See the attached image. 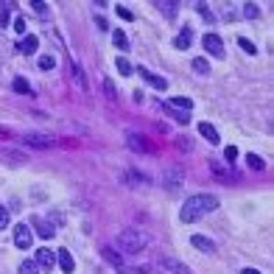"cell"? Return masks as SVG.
I'll return each mask as SVG.
<instances>
[{
    "label": "cell",
    "instance_id": "6da1fadb",
    "mask_svg": "<svg viewBox=\"0 0 274 274\" xmlns=\"http://www.w3.org/2000/svg\"><path fill=\"white\" fill-rule=\"evenodd\" d=\"M213 210H218V199L210 193H196L190 196L188 202L182 205V213H179V218H182L185 224H190V221H199L202 216H207V213H213Z\"/></svg>",
    "mask_w": 274,
    "mask_h": 274
},
{
    "label": "cell",
    "instance_id": "7a4b0ae2",
    "mask_svg": "<svg viewBox=\"0 0 274 274\" xmlns=\"http://www.w3.org/2000/svg\"><path fill=\"white\" fill-rule=\"evenodd\" d=\"M146 246H149V235L140 232V229H123L118 235V249L126 252V255H137V252H143Z\"/></svg>",
    "mask_w": 274,
    "mask_h": 274
},
{
    "label": "cell",
    "instance_id": "3957f363",
    "mask_svg": "<svg viewBox=\"0 0 274 274\" xmlns=\"http://www.w3.org/2000/svg\"><path fill=\"white\" fill-rule=\"evenodd\" d=\"M25 143L34 146V149H53V146H59L56 137L53 135H42V132H28V135H25Z\"/></svg>",
    "mask_w": 274,
    "mask_h": 274
},
{
    "label": "cell",
    "instance_id": "277c9868",
    "mask_svg": "<svg viewBox=\"0 0 274 274\" xmlns=\"http://www.w3.org/2000/svg\"><path fill=\"white\" fill-rule=\"evenodd\" d=\"M34 263H36V269H39V272H51V269L56 266V255H53L51 249H36Z\"/></svg>",
    "mask_w": 274,
    "mask_h": 274
},
{
    "label": "cell",
    "instance_id": "5b68a950",
    "mask_svg": "<svg viewBox=\"0 0 274 274\" xmlns=\"http://www.w3.org/2000/svg\"><path fill=\"white\" fill-rule=\"evenodd\" d=\"M14 246L17 249H28L31 246V227L28 224H17L14 227Z\"/></svg>",
    "mask_w": 274,
    "mask_h": 274
},
{
    "label": "cell",
    "instance_id": "8992f818",
    "mask_svg": "<svg viewBox=\"0 0 274 274\" xmlns=\"http://www.w3.org/2000/svg\"><path fill=\"white\" fill-rule=\"evenodd\" d=\"M179 185H182V171L179 168H168L162 173V188L165 190H179Z\"/></svg>",
    "mask_w": 274,
    "mask_h": 274
},
{
    "label": "cell",
    "instance_id": "52a82bcc",
    "mask_svg": "<svg viewBox=\"0 0 274 274\" xmlns=\"http://www.w3.org/2000/svg\"><path fill=\"white\" fill-rule=\"evenodd\" d=\"M160 269H165L168 274H193L182 260H176V257H162V260H160Z\"/></svg>",
    "mask_w": 274,
    "mask_h": 274
},
{
    "label": "cell",
    "instance_id": "ba28073f",
    "mask_svg": "<svg viewBox=\"0 0 274 274\" xmlns=\"http://www.w3.org/2000/svg\"><path fill=\"white\" fill-rule=\"evenodd\" d=\"M126 146L137 154H146L149 151V143H146V137H140L137 132H126Z\"/></svg>",
    "mask_w": 274,
    "mask_h": 274
},
{
    "label": "cell",
    "instance_id": "9c48e42d",
    "mask_svg": "<svg viewBox=\"0 0 274 274\" xmlns=\"http://www.w3.org/2000/svg\"><path fill=\"white\" fill-rule=\"evenodd\" d=\"M205 51L207 53H213V56H224V42H221V36H216V34H207L205 36Z\"/></svg>",
    "mask_w": 274,
    "mask_h": 274
},
{
    "label": "cell",
    "instance_id": "30bf717a",
    "mask_svg": "<svg viewBox=\"0 0 274 274\" xmlns=\"http://www.w3.org/2000/svg\"><path fill=\"white\" fill-rule=\"evenodd\" d=\"M137 73H140L143 79L149 81L154 90H165V87H168V81L162 79V76H157V73H151V70H146V68H137Z\"/></svg>",
    "mask_w": 274,
    "mask_h": 274
},
{
    "label": "cell",
    "instance_id": "8fae6325",
    "mask_svg": "<svg viewBox=\"0 0 274 274\" xmlns=\"http://www.w3.org/2000/svg\"><path fill=\"white\" fill-rule=\"evenodd\" d=\"M31 224H34V229H36V235H39V238H53V235H56L53 224H48V221H42V218L34 216V221H31Z\"/></svg>",
    "mask_w": 274,
    "mask_h": 274
},
{
    "label": "cell",
    "instance_id": "7c38bea8",
    "mask_svg": "<svg viewBox=\"0 0 274 274\" xmlns=\"http://www.w3.org/2000/svg\"><path fill=\"white\" fill-rule=\"evenodd\" d=\"M190 243H193L196 249H202L205 255H216V243H213L210 238H205V235H193V238H190Z\"/></svg>",
    "mask_w": 274,
    "mask_h": 274
},
{
    "label": "cell",
    "instance_id": "4fadbf2b",
    "mask_svg": "<svg viewBox=\"0 0 274 274\" xmlns=\"http://www.w3.org/2000/svg\"><path fill=\"white\" fill-rule=\"evenodd\" d=\"M53 255H56V263L62 266V272L65 274H70L73 269H76V263H73V257H70L68 249H59V252H53Z\"/></svg>",
    "mask_w": 274,
    "mask_h": 274
},
{
    "label": "cell",
    "instance_id": "5bb4252c",
    "mask_svg": "<svg viewBox=\"0 0 274 274\" xmlns=\"http://www.w3.org/2000/svg\"><path fill=\"white\" fill-rule=\"evenodd\" d=\"M173 45L179 48V51H188V48L193 45V31H190V28H182V31H179V36L173 39Z\"/></svg>",
    "mask_w": 274,
    "mask_h": 274
},
{
    "label": "cell",
    "instance_id": "9a60e30c",
    "mask_svg": "<svg viewBox=\"0 0 274 274\" xmlns=\"http://www.w3.org/2000/svg\"><path fill=\"white\" fill-rule=\"evenodd\" d=\"M101 255H103V260H109V263L115 266V269H120V266H123V257H120V255H118V252L112 249V246H103Z\"/></svg>",
    "mask_w": 274,
    "mask_h": 274
},
{
    "label": "cell",
    "instance_id": "2e32d148",
    "mask_svg": "<svg viewBox=\"0 0 274 274\" xmlns=\"http://www.w3.org/2000/svg\"><path fill=\"white\" fill-rule=\"evenodd\" d=\"M168 106H171V109H185V112H188V109H193V101L185 98V95H176V98L168 101Z\"/></svg>",
    "mask_w": 274,
    "mask_h": 274
},
{
    "label": "cell",
    "instance_id": "e0dca14e",
    "mask_svg": "<svg viewBox=\"0 0 274 274\" xmlns=\"http://www.w3.org/2000/svg\"><path fill=\"white\" fill-rule=\"evenodd\" d=\"M199 135L207 137L210 143H218V140H221V137H218V132H216V126H210V123H199Z\"/></svg>",
    "mask_w": 274,
    "mask_h": 274
},
{
    "label": "cell",
    "instance_id": "ac0fdd59",
    "mask_svg": "<svg viewBox=\"0 0 274 274\" xmlns=\"http://www.w3.org/2000/svg\"><path fill=\"white\" fill-rule=\"evenodd\" d=\"M17 51L20 53H36V36H25L23 42L17 45Z\"/></svg>",
    "mask_w": 274,
    "mask_h": 274
},
{
    "label": "cell",
    "instance_id": "d6986e66",
    "mask_svg": "<svg viewBox=\"0 0 274 274\" xmlns=\"http://www.w3.org/2000/svg\"><path fill=\"white\" fill-rule=\"evenodd\" d=\"M193 70H196V73H202V76H210V62L202 59V56H196L193 59Z\"/></svg>",
    "mask_w": 274,
    "mask_h": 274
},
{
    "label": "cell",
    "instance_id": "ffe728a7",
    "mask_svg": "<svg viewBox=\"0 0 274 274\" xmlns=\"http://www.w3.org/2000/svg\"><path fill=\"white\" fill-rule=\"evenodd\" d=\"M243 17H246V20H257V17H260L257 3H243Z\"/></svg>",
    "mask_w": 274,
    "mask_h": 274
},
{
    "label": "cell",
    "instance_id": "44dd1931",
    "mask_svg": "<svg viewBox=\"0 0 274 274\" xmlns=\"http://www.w3.org/2000/svg\"><path fill=\"white\" fill-rule=\"evenodd\" d=\"M112 42H115V48H118V51H126V48H129V39H126L123 31H115V34H112Z\"/></svg>",
    "mask_w": 274,
    "mask_h": 274
},
{
    "label": "cell",
    "instance_id": "7402d4cb",
    "mask_svg": "<svg viewBox=\"0 0 274 274\" xmlns=\"http://www.w3.org/2000/svg\"><path fill=\"white\" fill-rule=\"evenodd\" d=\"M20 274H39V269H36L34 260H23L20 263Z\"/></svg>",
    "mask_w": 274,
    "mask_h": 274
},
{
    "label": "cell",
    "instance_id": "603a6c76",
    "mask_svg": "<svg viewBox=\"0 0 274 274\" xmlns=\"http://www.w3.org/2000/svg\"><path fill=\"white\" fill-rule=\"evenodd\" d=\"M246 162H249V168H255V171H263V165H266L257 154H249V157H246Z\"/></svg>",
    "mask_w": 274,
    "mask_h": 274
},
{
    "label": "cell",
    "instance_id": "cb8c5ba5",
    "mask_svg": "<svg viewBox=\"0 0 274 274\" xmlns=\"http://www.w3.org/2000/svg\"><path fill=\"white\" fill-rule=\"evenodd\" d=\"M14 90H17V92H25V95H34V92H31V87L25 84V79H14Z\"/></svg>",
    "mask_w": 274,
    "mask_h": 274
},
{
    "label": "cell",
    "instance_id": "d4e9b609",
    "mask_svg": "<svg viewBox=\"0 0 274 274\" xmlns=\"http://www.w3.org/2000/svg\"><path fill=\"white\" fill-rule=\"evenodd\" d=\"M118 272H120V274H149V269H135V266H126V263H123Z\"/></svg>",
    "mask_w": 274,
    "mask_h": 274
},
{
    "label": "cell",
    "instance_id": "484cf974",
    "mask_svg": "<svg viewBox=\"0 0 274 274\" xmlns=\"http://www.w3.org/2000/svg\"><path fill=\"white\" fill-rule=\"evenodd\" d=\"M238 45L243 48V51H246V53H257V48L252 45L249 39H246V36H238Z\"/></svg>",
    "mask_w": 274,
    "mask_h": 274
},
{
    "label": "cell",
    "instance_id": "4316f807",
    "mask_svg": "<svg viewBox=\"0 0 274 274\" xmlns=\"http://www.w3.org/2000/svg\"><path fill=\"white\" fill-rule=\"evenodd\" d=\"M31 9H34L39 17H48V3H42V0H39V3L34 0V3H31Z\"/></svg>",
    "mask_w": 274,
    "mask_h": 274
},
{
    "label": "cell",
    "instance_id": "83f0119b",
    "mask_svg": "<svg viewBox=\"0 0 274 274\" xmlns=\"http://www.w3.org/2000/svg\"><path fill=\"white\" fill-rule=\"evenodd\" d=\"M115 65H118V70H120L123 76H129V73H132V65H129L123 56H118V62H115Z\"/></svg>",
    "mask_w": 274,
    "mask_h": 274
},
{
    "label": "cell",
    "instance_id": "f1b7e54d",
    "mask_svg": "<svg viewBox=\"0 0 274 274\" xmlns=\"http://www.w3.org/2000/svg\"><path fill=\"white\" fill-rule=\"evenodd\" d=\"M9 17H12V6H3V9H0V25H3V28L9 25Z\"/></svg>",
    "mask_w": 274,
    "mask_h": 274
},
{
    "label": "cell",
    "instance_id": "f546056e",
    "mask_svg": "<svg viewBox=\"0 0 274 274\" xmlns=\"http://www.w3.org/2000/svg\"><path fill=\"white\" fill-rule=\"evenodd\" d=\"M53 65H56V59L53 56H39V68L42 70H53Z\"/></svg>",
    "mask_w": 274,
    "mask_h": 274
},
{
    "label": "cell",
    "instance_id": "4dcf8cb0",
    "mask_svg": "<svg viewBox=\"0 0 274 274\" xmlns=\"http://www.w3.org/2000/svg\"><path fill=\"white\" fill-rule=\"evenodd\" d=\"M160 9H162L165 17H173V14H176V3H160Z\"/></svg>",
    "mask_w": 274,
    "mask_h": 274
},
{
    "label": "cell",
    "instance_id": "1f68e13d",
    "mask_svg": "<svg viewBox=\"0 0 274 274\" xmlns=\"http://www.w3.org/2000/svg\"><path fill=\"white\" fill-rule=\"evenodd\" d=\"M73 76H76V84H79L81 90L87 87V79H84V70H79V68H73Z\"/></svg>",
    "mask_w": 274,
    "mask_h": 274
},
{
    "label": "cell",
    "instance_id": "d6a6232c",
    "mask_svg": "<svg viewBox=\"0 0 274 274\" xmlns=\"http://www.w3.org/2000/svg\"><path fill=\"white\" fill-rule=\"evenodd\" d=\"M196 9H199V14H202L205 20H213V12H210V6H207V3H199Z\"/></svg>",
    "mask_w": 274,
    "mask_h": 274
},
{
    "label": "cell",
    "instance_id": "836d02e7",
    "mask_svg": "<svg viewBox=\"0 0 274 274\" xmlns=\"http://www.w3.org/2000/svg\"><path fill=\"white\" fill-rule=\"evenodd\" d=\"M6 227H9V210L0 205V229H6Z\"/></svg>",
    "mask_w": 274,
    "mask_h": 274
},
{
    "label": "cell",
    "instance_id": "e575fe53",
    "mask_svg": "<svg viewBox=\"0 0 274 274\" xmlns=\"http://www.w3.org/2000/svg\"><path fill=\"white\" fill-rule=\"evenodd\" d=\"M224 157H227V162H235V160H238V149H235V146H229V149L224 151Z\"/></svg>",
    "mask_w": 274,
    "mask_h": 274
},
{
    "label": "cell",
    "instance_id": "d590c367",
    "mask_svg": "<svg viewBox=\"0 0 274 274\" xmlns=\"http://www.w3.org/2000/svg\"><path fill=\"white\" fill-rule=\"evenodd\" d=\"M118 17H123V20H135V14L129 12L126 6H118Z\"/></svg>",
    "mask_w": 274,
    "mask_h": 274
},
{
    "label": "cell",
    "instance_id": "8d00e7d4",
    "mask_svg": "<svg viewBox=\"0 0 274 274\" xmlns=\"http://www.w3.org/2000/svg\"><path fill=\"white\" fill-rule=\"evenodd\" d=\"M14 31H17V34H23V31H25V20H23V17H17V20H14Z\"/></svg>",
    "mask_w": 274,
    "mask_h": 274
},
{
    "label": "cell",
    "instance_id": "74e56055",
    "mask_svg": "<svg viewBox=\"0 0 274 274\" xmlns=\"http://www.w3.org/2000/svg\"><path fill=\"white\" fill-rule=\"evenodd\" d=\"M103 87H106V92H109V98H115V87H112V81H109V79H103Z\"/></svg>",
    "mask_w": 274,
    "mask_h": 274
},
{
    "label": "cell",
    "instance_id": "f35d334b",
    "mask_svg": "<svg viewBox=\"0 0 274 274\" xmlns=\"http://www.w3.org/2000/svg\"><path fill=\"white\" fill-rule=\"evenodd\" d=\"M240 274H260V272H257V269H243Z\"/></svg>",
    "mask_w": 274,
    "mask_h": 274
}]
</instances>
